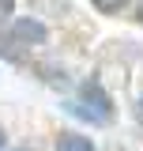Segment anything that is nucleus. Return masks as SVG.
<instances>
[{
  "label": "nucleus",
  "mask_w": 143,
  "mask_h": 151,
  "mask_svg": "<svg viewBox=\"0 0 143 151\" xmlns=\"http://www.w3.org/2000/svg\"><path fill=\"white\" fill-rule=\"evenodd\" d=\"M79 94H83V102H90V106H94V113H98L102 121H109V113H113V106H109V94L102 91V87H98L94 79H87Z\"/></svg>",
  "instance_id": "obj_2"
},
{
  "label": "nucleus",
  "mask_w": 143,
  "mask_h": 151,
  "mask_svg": "<svg viewBox=\"0 0 143 151\" xmlns=\"http://www.w3.org/2000/svg\"><path fill=\"white\" fill-rule=\"evenodd\" d=\"M90 4H94L98 12H106V15H113V12H121V8H124L128 0H90Z\"/></svg>",
  "instance_id": "obj_4"
},
{
  "label": "nucleus",
  "mask_w": 143,
  "mask_h": 151,
  "mask_svg": "<svg viewBox=\"0 0 143 151\" xmlns=\"http://www.w3.org/2000/svg\"><path fill=\"white\" fill-rule=\"evenodd\" d=\"M0 144H4V136H0Z\"/></svg>",
  "instance_id": "obj_8"
},
{
  "label": "nucleus",
  "mask_w": 143,
  "mask_h": 151,
  "mask_svg": "<svg viewBox=\"0 0 143 151\" xmlns=\"http://www.w3.org/2000/svg\"><path fill=\"white\" fill-rule=\"evenodd\" d=\"M11 12H15V4H11V0H0V23L11 15Z\"/></svg>",
  "instance_id": "obj_5"
},
{
  "label": "nucleus",
  "mask_w": 143,
  "mask_h": 151,
  "mask_svg": "<svg viewBox=\"0 0 143 151\" xmlns=\"http://www.w3.org/2000/svg\"><path fill=\"white\" fill-rule=\"evenodd\" d=\"M11 38L23 42V45H41V42H45V27H41L38 19H15Z\"/></svg>",
  "instance_id": "obj_1"
},
{
  "label": "nucleus",
  "mask_w": 143,
  "mask_h": 151,
  "mask_svg": "<svg viewBox=\"0 0 143 151\" xmlns=\"http://www.w3.org/2000/svg\"><path fill=\"white\" fill-rule=\"evenodd\" d=\"M139 117H143V98H139Z\"/></svg>",
  "instance_id": "obj_6"
},
{
  "label": "nucleus",
  "mask_w": 143,
  "mask_h": 151,
  "mask_svg": "<svg viewBox=\"0 0 143 151\" xmlns=\"http://www.w3.org/2000/svg\"><path fill=\"white\" fill-rule=\"evenodd\" d=\"M139 23H143V8H139Z\"/></svg>",
  "instance_id": "obj_7"
},
{
  "label": "nucleus",
  "mask_w": 143,
  "mask_h": 151,
  "mask_svg": "<svg viewBox=\"0 0 143 151\" xmlns=\"http://www.w3.org/2000/svg\"><path fill=\"white\" fill-rule=\"evenodd\" d=\"M56 147H60V151H94V140H90V136H75V132H64V136L56 140Z\"/></svg>",
  "instance_id": "obj_3"
}]
</instances>
